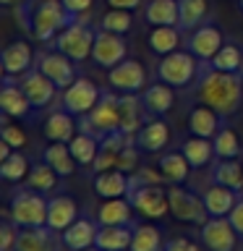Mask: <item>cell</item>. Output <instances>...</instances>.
Returning a JSON list of instances; mask_svg holds the SVG:
<instances>
[{"instance_id":"1f68e13d","label":"cell","mask_w":243,"mask_h":251,"mask_svg":"<svg viewBox=\"0 0 243 251\" xmlns=\"http://www.w3.org/2000/svg\"><path fill=\"white\" fill-rule=\"evenodd\" d=\"M42 160L50 165V168L58 170L60 178H71L78 168L76 157L71 154V147L63 144V141H50V144L42 149Z\"/></svg>"},{"instance_id":"6da1fadb","label":"cell","mask_w":243,"mask_h":251,"mask_svg":"<svg viewBox=\"0 0 243 251\" xmlns=\"http://www.w3.org/2000/svg\"><path fill=\"white\" fill-rule=\"evenodd\" d=\"M194 92L196 100L215 107L227 121V118L238 115L243 107V74L217 71L209 66V60H201L199 76L194 81Z\"/></svg>"},{"instance_id":"ab89813d","label":"cell","mask_w":243,"mask_h":251,"mask_svg":"<svg viewBox=\"0 0 243 251\" xmlns=\"http://www.w3.org/2000/svg\"><path fill=\"white\" fill-rule=\"evenodd\" d=\"M29 170H31V162L21 149H13V154L0 162V178L8 180V183H21V180H26Z\"/></svg>"},{"instance_id":"52a82bcc","label":"cell","mask_w":243,"mask_h":251,"mask_svg":"<svg viewBox=\"0 0 243 251\" xmlns=\"http://www.w3.org/2000/svg\"><path fill=\"white\" fill-rule=\"evenodd\" d=\"M168 201H170V215L178 223L186 225H204L209 220V212L204 207L201 194L186 188V183H170L168 186Z\"/></svg>"},{"instance_id":"4dcf8cb0","label":"cell","mask_w":243,"mask_h":251,"mask_svg":"<svg viewBox=\"0 0 243 251\" xmlns=\"http://www.w3.org/2000/svg\"><path fill=\"white\" fill-rule=\"evenodd\" d=\"M144 21L149 26H178L180 3L178 0H149L144 8Z\"/></svg>"},{"instance_id":"9a60e30c","label":"cell","mask_w":243,"mask_h":251,"mask_svg":"<svg viewBox=\"0 0 243 251\" xmlns=\"http://www.w3.org/2000/svg\"><path fill=\"white\" fill-rule=\"evenodd\" d=\"M107 84L121 94H141L146 89V68L136 58H125L107 71Z\"/></svg>"},{"instance_id":"836d02e7","label":"cell","mask_w":243,"mask_h":251,"mask_svg":"<svg viewBox=\"0 0 243 251\" xmlns=\"http://www.w3.org/2000/svg\"><path fill=\"white\" fill-rule=\"evenodd\" d=\"M180 39H183V31L178 26H152L146 42H149V50L162 58V55H168V52L180 50V45H183Z\"/></svg>"},{"instance_id":"cb8c5ba5","label":"cell","mask_w":243,"mask_h":251,"mask_svg":"<svg viewBox=\"0 0 243 251\" xmlns=\"http://www.w3.org/2000/svg\"><path fill=\"white\" fill-rule=\"evenodd\" d=\"M225 126V118L217 113L215 107L204 105H194L188 110V131L194 133V136H204V139H215V133Z\"/></svg>"},{"instance_id":"5b68a950","label":"cell","mask_w":243,"mask_h":251,"mask_svg":"<svg viewBox=\"0 0 243 251\" xmlns=\"http://www.w3.org/2000/svg\"><path fill=\"white\" fill-rule=\"evenodd\" d=\"M123 123V113H121V92L115 89H105L99 102L94 105L92 113H86L78 123V128L94 133V136H105V133L121 131Z\"/></svg>"},{"instance_id":"7bdbcfd3","label":"cell","mask_w":243,"mask_h":251,"mask_svg":"<svg viewBox=\"0 0 243 251\" xmlns=\"http://www.w3.org/2000/svg\"><path fill=\"white\" fill-rule=\"evenodd\" d=\"M0 141L11 144L13 149H24V147H26V133L21 131V126L8 123V115H3V126H0Z\"/></svg>"},{"instance_id":"f546056e","label":"cell","mask_w":243,"mask_h":251,"mask_svg":"<svg viewBox=\"0 0 243 251\" xmlns=\"http://www.w3.org/2000/svg\"><path fill=\"white\" fill-rule=\"evenodd\" d=\"M180 149H183V154H186L188 165H191V170H204L207 165H212L217 160L212 139H204V136H194V133H191L188 139H183Z\"/></svg>"},{"instance_id":"c3c4849f","label":"cell","mask_w":243,"mask_h":251,"mask_svg":"<svg viewBox=\"0 0 243 251\" xmlns=\"http://www.w3.org/2000/svg\"><path fill=\"white\" fill-rule=\"evenodd\" d=\"M110 8H123V11H136L141 8V0H105Z\"/></svg>"},{"instance_id":"7c38bea8","label":"cell","mask_w":243,"mask_h":251,"mask_svg":"<svg viewBox=\"0 0 243 251\" xmlns=\"http://www.w3.org/2000/svg\"><path fill=\"white\" fill-rule=\"evenodd\" d=\"M128 201L133 204V209H139L141 215L160 220L170 212L168 201V188H162V183H144V186H131Z\"/></svg>"},{"instance_id":"ba28073f","label":"cell","mask_w":243,"mask_h":251,"mask_svg":"<svg viewBox=\"0 0 243 251\" xmlns=\"http://www.w3.org/2000/svg\"><path fill=\"white\" fill-rule=\"evenodd\" d=\"M128 55V42L125 34H115V31L99 29L97 26V37H94V47H92V63L102 71L115 68L118 63L125 60Z\"/></svg>"},{"instance_id":"83f0119b","label":"cell","mask_w":243,"mask_h":251,"mask_svg":"<svg viewBox=\"0 0 243 251\" xmlns=\"http://www.w3.org/2000/svg\"><path fill=\"white\" fill-rule=\"evenodd\" d=\"M157 168H160L165 183H186L188 173H191V165H188L183 149H168V152H160L157 157Z\"/></svg>"},{"instance_id":"7402d4cb","label":"cell","mask_w":243,"mask_h":251,"mask_svg":"<svg viewBox=\"0 0 243 251\" xmlns=\"http://www.w3.org/2000/svg\"><path fill=\"white\" fill-rule=\"evenodd\" d=\"M37 66L34 50H31L29 42L24 39H16V42H8L3 47V74L8 76H24L26 71H31Z\"/></svg>"},{"instance_id":"7dc6e473","label":"cell","mask_w":243,"mask_h":251,"mask_svg":"<svg viewBox=\"0 0 243 251\" xmlns=\"http://www.w3.org/2000/svg\"><path fill=\"white\" fill-rule=\"evenodd\" d=\"M227 217H230V223L235 227V233H238V238L243 241V194L238 196V201H235V207H233V212Z\"/></svg>"},{"instance_id":"bcb514c9","label":"cell","mask_w":243,"mask_h":251,"mask_svg":"<svg viewBox=\"0 0 243 251\" xmlns=\"http://www.w3.org/2000/svg\"><path fill=\"white\" fill-rule=\"evenodd\" d=\"M162 251H199V246H196L191 238L175 235V238H168V241H165V249H162Z\"/></svg>"},{"instance_id":"f6af8a7d","label":"cell","mask_w":243,"mask_h":251,"mask_svg":"<svg viewBox=\"0 0 243 251\" xmlns=\"http://www.w3.org/2000/svg\"><path fill=\"white\" fill-rule=\"evenodd\" d=\"M60 3L66 5V11L73 16V19H81L84 13H89V11H92L94 0H60Z\"/></svg>"},{"instance_id":"5bb4252c","label":"cell","mask_w":243,"mask_h":251,"mask_svg":"<svg viewBox=\"0 0 243 251\" xmlns=\"http://www.w3.org/2000/svg\"><path fill=\"white\" fill-rule=\"evenodd\" d=\"M196 235H199L201 246L207 251H235L241 241L230 217H209L204 225H199Z\"/></svg>"},{"instance_id":"3957f363","label":"cell","mask_w":243,"mask_h":251,"mask_svg":"<svg viewBox=\"0 0 243 251\" xmlns=\"http://www.w3.org/2000/svg\"><path fill=\"white\" fill-rule=\"evenodd\" d=\"M199 68H201V60L194 52L175 50L157 60L154 76H157V81L168 84L172 89H186V86H194L196 76H199Z\"/></svg>"},{"instance_id":"f907efd6","label":"cell","mask_w":243,"mask_h":251,"mask_svg":"<svg viewBox=\"0 0 243 251\" xmlns=\"http://www.w3.org/2000/svg\"><path fill=\"white\" fill-rule=\"evenodd\" d=\"M86 251H102V249H97V246H92V249H86Z\"/></svg>"},{"instance_id":"d4e9b609","label":"cell","mask_w":243,"mask_h":251,"mask_svg":"<svg viewBox=\"0 0 243 251\" xmlns=\"http://www.w3.org/2000/svg\"><path fill=\"white\" fill-rule=\"evenodd\" d=\"M94 220L99 225H131L133 220V204L128 196H118V199H102V204L94 209Z\"/></svg>"},{"instance_id":"d6a6232c","label":"cell","mask_w":243,"mask_h":251,"mask_svg":"<svg viewBox=\"0 0 243 251\" xmlns=\"http://www.w3.org/2000/svg\"><path fill=\"white\" fill-rule=\"evenodd\" d=\"M212 168V183L227 186L243 194V160H215Z\"/></svg>"},{"instance_id":"60d3db41","label":"cell","mask_w":243,"mask_h":251,"mask_svg":"<svg viewBox=\"0 0 243 251\" xmlns=\"http://www.w3.org/2000/svg\"><path fill=\"white\" fill-rule=\"evenodd\" d=\"M165 249V238L160 233V227L154 225H136L133 230V241L128 251H162Z\"/></svg>"},{"instance_id":"4316f807","label":"cell","mask_w":243,"mask_h":251,"mask_svg":"<svg viewBox=\"0 0 243 251\" xmlns=\"http://www.w3.org/2000/svg\"><path fill=\"white\" fill-rule=\"evenodd\" d=\"M136 225L139 223H131V225H99L94 246L102 249V251H128Z\"/></svg>"},{"instance_id":"74e56055","label":"cell","mask_w":243,"mask_h":251,"mask_svg":"<svg viewBox=\"0 0 243 251\" xmlns=\"http://www.w3.org/2000/svg\"><path fill=\"white\" fill-rule=\"evenodd\" d=\"M180 3V21H178V29L188 34L194 31L196 26H201L209 16V3L207 0H178Z\"/></svg>"},{"instance_id":"d6986e66","label":"cell","mask_w":243,"mask_h":251,"mask_svg":"<svg viewBox=\"0 0 243 251\" xmlns=\"http://www.w3.org/2000/svg\"><path fill=\"white\" fill-rule=\"evenodd\" d=\"M92 188L99 199H118V196H128L131 191V173L125 170H102L92 176Z\"/></svg>"},{"instance_id":"2e32d148","label":"cell","mask_w":243,"mask_h":251,"mask_svg":"<svg viewBox=\"0 0 243 251\" xmlns=\"http://www.w3.org/2000/svg\"><path fill=\"white\" fill-rule=\"evenodd\" d=\"M19 81H21V89L26 92L31 107H34L37 113H45V110L55 102V94L60 92L58 86H55L37 66L31 68V71H26L24 76H19Z\"/></svg>"},{"instance_id":"8fae6325","label":"cell","mask_w":243,"mask_h":251,"mask_svg":"<svg viewBox=\"0 0 243 251\" xmlns=\"http://www.w3.org/2000/svg\"><path fill=\"white\" fill-rule=\"evenodd\" d=\"M0 110H3V115L16 118V121H29V118H34L37 110L31 107L26 92L21 89L19 76L3 74V78H0Z\"/></svg>"},{"instance_id":"8992f818","label":"cell","mask_w":243,"mask_h":251,"mask_svg":"<svg viewBox=\"0 0 243 251\" xmlns=\"http://www.w3.org/2000/svg\"><path fill=\"white\" fill-rule=\"evenodd\" d=\"M94 37H97V26L86 24L84 19H76V21H71L47 47H55V50L66 52L73 63H84V60L92 58Z\"/></svg>"},{"instance_id":"ac0fdd59","label":"cell","mask_w":243,"mask_h":251,"mask_svg":"<svg viewBox=\"0 0 243 251\" xmlns=\"http://www.w3.org/2000/svg\"><path fill=\"white\" fill-rule=\"evenodd\" d=\"M97 230H99V223L89 215H81L76 223H71L66 230H63V246L68 251H86L94 246L97 241Z\"/></svg>"},{"instance_id":"277c9868","label":"cell","mask_w":243,"mask_h":251,"mask_svg":"<svg viewBox=\"0 0 243 251\" xmlns=\"http://www.w3.org/2000/svg\"><path fill=\"white\" fill-rule=\"evenodd\" d=\"M47 201L42 191L37 188H16L8 199V217L19 227H37L47 225Z\"/></svg>"},{"instance_id":"44dd1931","label":"cell","mask_w":243,"mask_h":251,"mask_svg":"<svg viewBox=\"0 0 243 251\" xmlns=\"http://www.w3.org/2000/svg\"><path fill=\"white\" fill-rule=\"evenodd\" d=\"M81 217V209H78L76 199L71 194H55L50 201H47V225L52 230L63 233L71 223Z\"/></svg>"},{"instance_id":"7a4b0ae2","label":"cell","mask_w":243,"mask_h":251,"mask_svg":"<svg viewBox=\"0 0 243 251\" xmlns=\"http://www.w3.org/2000/svg\"><path fill=\"white\" fill-rule=\"evenodd\" d=\"M16 13L29 37L42 45H50L71 21H76L60 0H21Z\"/></svg>"},{"instance_id":"f35d334b","label":"cell","mask_w":243,"mask_h":251,"mask_svg":"<svg viewBox=\"0 0 243 251\" xmlns=\"http://www.w3.org/2000/svg\"><path fill=\"white\" fill-rule=\"evenodd\" d=\"M58 183H60L58 170L50 168L42 157H39L37 162H31V170H29V176H26V186L37 188V191H42V194H52L55 188H58Z\"/></svg>"},{"instance_id":"ee69618b","label":"cell","mask_w":243,"mask_h":251,"mask_svg":"<svg viewBox=\"0 0 243 251\" xmlns=\"http://www.w3.org/2000/svg\"><path fill=\"white\" fill-rule=\"evenodd\" d=\"M16 241H19V225L5 215L0 220V251H16Z\"/></svg>"},{"instance_id":"f1b7e54d","label":"cell","mask_w":243,"mask_h":251,"mask_svg":"<svg viewBox=\"0 0 243 251\" xmlns=\"http://www.w3.org/2000/svg\"><path fill=\"white\" fill-rule=\"evenodd\" d=\"M141 102H144V107H146V113L152 115V118H162V115H168L172 105H175V94H172V86L168 84H162V81H157V84H149L144 92L139 94Z\"/></svg>"},{"instance_id":"d590c367","label":"cell","mask_w":243,"mask_h":251,"mask_svg":"<svg viewBox=\"0 0 243 251\" xmlns=\"http://www.w3.org/2000/svg\"><path fill=\"white\" fill-rule=\"evenodd\" d=\"M212 144H215L217 160H238V157L243 154V141H241V136H238V131L230 128L227 123L215 133Z\"/></svg>"},{"instance_id":"ffe728a7","label":"cell","mask_w":243,"mask_h":251,"mask_svg":"<svg viewBox=\"0 0 243 251\" xmlns=\"http://www.w3.org/2000/svg\"><path fill=\"white\" fill-rule=\"evenodd\" d=\"M133 141L144 154H157L168 147L170 141V128L162 118H149V121L141 126V128L133 133Z\"/></svg>"},{"instance_id":"484cf974","label":"cell","mask_w":243,"mask_h":251,"mask_svg":"<svg viewBox=\"0 0 243 251\" xmlns=\"http://www.w3.org/2000/svg\"><path fill=\"white\" fill-rule=\"evenodd\" d=\"M238 191L227 186H219V183H209L207 188L201 191V199H204V207H207L209 217H227L238 201Z\"/></svg>"},{"instance_id":"9c48e42d","label":"cell","mask_w":243,"mask_h":251,"mask_svg":"<svg viewBox=\"0 0 243 251\" xmlns=\"http://www.w3.org/2000/svg\"><path fill=\"white\" fill-rule=\"evenodd\" d=\"M102 92H105V89H99L94 81H89V78H84V76H78L76 81L68 86V89H63L60 105L66 107L71 115L84 118L86 113H92V110H94V105H97L99 97H102Z\"/></svg>"},{"instance_id":"e0dca14e","label":"cell","mask_w":243,"mask_h":251,"mask_svg":"<svg viewBox=\"0 0 243 251\" xmlns=\"http://www.w3.org/2000/svg\"><path fill=\"white\" fill-rule=\"evenodd\" d=\"M63 235L52 230L50 225H37V227H19V241L16 251H60Z\"/></svg>"},{"instance_id":"e575fe53","label":"cell","mask_w":243,"mask_h":251,"mask_svg":"<svg viewBox=\"0 0 243 251\" xmlns=\"http://www.w3.org/2000/svg\"><path fill=\"white\" fill-rule=\"evenodd\" d=\"M68 147H71V154L76 157V162L81 165V168H92L94 160H97V152H99V136L78 128L76 136L68 141Z\"/></svg>"},{"instance_id":"681fc988","label":"cell","mask_w":243,"mask_h":251,"mask_svg":"<svg viewBox=\"0 0 243 251\" xmlns=\"http://www.w3.org/2000/svg\"><path fill=\"white\" fill-rule=\"evenodd\" d=\"M21 0H0V5H5V8H11V5H19Z\"/></svg>"},{"instance_id":"816d5d0a","label":"cell","mask_w":243,"mask_h":251,"mask_svg":"<svg viewBox=\"0 0 243 251\" xmlns=\"http://www.w3.org/2000/svg\"><path fill=\"white\" fill-rule=\"evenodd\" d=\"M238 8H241V13H243V0H238Z\"/></svg>"},{"instance_id":"603a6c76","label":"cell","mask_w":243,"mask_h":251,"mask_svg":"<svg viewBox=\"0 0 243 251\" xmlns=\"http://www.w3.org/2000/svg\"><path fill=\"white\" fill-rule=\"evenodd\" d=\"M76 131H78L76 115H71L63 105L50 110L47 118L42 121V133L47 136V141H63V144H68L76 136Z\"/></svg>"},{"instance_id":"30bf717a","label":"cell","mask_w":243,"mask_h":251,"mask_svg":"<svg viewBox=\"0 0 243 251\" xmlns=\"http://www.w3.org/2000/svg\"><path fill=\"white\" fill-rule=\"evenodd\" d=\"M37 68L42 71V74L50 78V81L58 86L60 92L68 89V86L78 78V74H76V63L71 60L66 52L55 50V47H50V50H45V52L37 55Z\"/></svg>"},{"instance_id":"4fadbf2b","label":"cell","mask_w":243,"mask_h":251,"mask_svg":"<svg viewBox=\"0 0 243 251\" xmlns=\"http://www.w3.org/2000/svg\"><path fill=\"white\" fill-rule=\"evenodd\" d=\"M227 42L225 31L219 29L217 21H204L201 26L186 34V50L194 52L199 60H212L219 52V47Z\"/></svg>"},{"instance_id":"8d00e7d4","label":"cell","mask_w":243,"mask_h":251,"mask_svg":"<svg viewBox=\"0 0 243 251\" xmlns=\"http://www.w3.org/2000/svg\"><path fill=\"white\" fill-rule=\"evenodd\" d=\"M212 68L217 71H230V74H243V45L235 42V39H227V42L219 47V52L209 60Z\"/></svg>"},{"instance_id":"b9f144b4","label":"cell","mask_w":243,"mask_h":251,"mask_svg":"<svg viewBox=\"0 0 243 251\" xmlns=\"http://www.w3.org/2000/svg\"><path fill=\"white\" fill-rule=\"evenodd\" d=\"M133 11H123V8H110L99 16L97 26L99 29H107V31H115V34H128L133 29Z\"/></svg>"}]
</instances>
